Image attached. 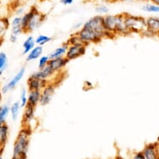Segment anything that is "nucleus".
<instances>
[{"label":"nucleus","mask_w":159,"mask_h":159,"mask_svg":"<svg viewBox=\"0 0 159 159\" xmlns=\"http://www.w3.org/2000/svg\"><path fill=\"white\" fill-rule=\"evenodd\" d=\"M103 25L107 33L113 39L117 36H127L130 33L127 29L124 22V13L118 14H106L103 16Z\"/></svg>","instance_id":"1"},{"label":"nucleus","mask_w":159,"mask_h":159,"mask_svg":"<svg viewBox=\"0 0 159 159\" xmlns=\"http://www.w3.org/2000/svg\"><path fill=\"white\" fill-rule=\"evenodd\" d=\"M22 26L24 34H31L42 25L46 18V14L42 13L37 7H31L28 12L21 16Z\"/></svg>","instance_id":"2"},{"label":"nucleus","mask_w":159,"mask_h":159,"mask_svg":"<svg viewBox=\"0 0 159 159\" xmlns=\"http://www.w3.org/2000/svg\"><path fill=\"white\" fill-rule=\"evenodd\" d=\"M33 129L30 127H23L17 135L13 148V156L27 155L30 144Z\"/></svg>","instance_id":"3"},{"label":"nucleus","mask_w":159,"mask_h":159,"mask_svg":"<svg viewBox=\"0 0 159 159\" xmlns=\"http://www.w3.org/2000/svg\"><path fill=\"white\" fill-rule=\"evenodd\" d=\"M124 22L127 29L131 34H143L146 30V18L124 13Z\"/></svg>","instance_id":"4"},{"label":"nucleus","mask_w":159,"mask_h":159,"mask_svg":"<svg viewBox=\"0 0 159 159\" xmlns=\"http://www.w3.org/2000/svg\"><path fill=\"white\" fill-rule=\"evenodd\" d=\"M83 26L91 29L98 34H99L103 39H113V37L109 33H107L105 29L104 25H103V16L98 15V14L93 16L91 18H89V20H87L85 23H84Z\"/></svg>","instance_id":"5"},{"label":"nucleus","mask_w":159,"mask_h":159,"mask_svg":"<svg viewBox=\"0 0 159 159\" xmlns=\"http://www.w3.org/2000/svg\"><path fill=\"white\" fill-rule=\"evenodd\" d=\"M76 33L81 40L82 43L86 45L87 47L90 44H98L99 43H101L103 40V39L99 34L84 26Z\"/></svg>","instance_id":"6"},{"label":"nucleus","mask_w":159,"mask_h":159,"mask_svg":"<svg viewBox=\"0 0 159 159\" xmlns=\"http://www.w3.org/2000/svg\"><path fill=\"white\" fill-rule=\"evenodd\" d=\"M58 85L54 82L50 81L46 87L41 90L40 94V100H39V105L42 107H45L51 102L52 97L54 95L56 88Z\"/></svg>","instance_id":"7"},{"label":"nucleus","mask_w":159,"mask_h":159,"mask_svg":"<svg viewBox=\"0 0 159 159\" xmlns=\"http://www.w3.org/2000/svg\"><path fill=\"white\" fill-rule=\"evenodd\" d=\"M25 73H26V68L24 67H22L16 73V74L13 76V78H11L10 80L3 85L1 89V91H2V93L6 94L8 93V92L12 91L13 89H15L17 85H18L21 80L24 78V75H25Z\"/></svg>","instance_id":"8"},{"label":"nucleus","mask_w":159,"mask_h":159,"mask_svg":"<svg viewBox=\"0 0 159 159\" xmlns=\"http://www.w3.org/2000/svg\"><path fill=\"white\" fill-rule=\"evenodd\" d=\"M68 49L65 57L69 61L75 60L78 57H83L85 55L87 51V46L84 43H78L74 45H68Z\"/></svg>","instance_id":"9"},{"label":"nucleus","mask_w":159,"mask_h":159,"mask_svg":"<svg viewBox=\"0 0 159 159\" xmlns=\"http://www.w3.org/2000/svg\"><path fill=\"white\" fill-rule=\"evenodd\" d=\"M159 34V18L148 17L146 18V30L143 33V36L154 37Z\"/></svg>","instance_id":"10"},{"label":"nucleus","mask_w":159,"mask_h":159,"mask_svg":"<svg viewBox=\"0 0 159 159\" xmlns=\"http://www.w3.org/2000/svg\"><path fill=\"white\" fill-rule=\"evenodd\" d=\"M31 75L34 77V78H39V79H44V80H48V81H52L53 78L57 75V73H55L53 69L48 64L47 66H45L44 68L39 69L36 72H34Z\"/></svg>","instance_id":"11"},{"label":"nucleus","mask_w":159,"mask_h":159,"mask_svg":"<svg viewBox=\"0 0 159 159\" xmlns=\"http://www.w3.org/2000/svg\"><path fill=\"white\" fill-rule=\"evenodd\" d=\"M70 61L68 60L66 57H57V58H52L50 59L48 65L53 69L56 73H59L63 72V70L65 69V68L68 65V63Z\"/></svg>","instance_id":"12"},{"label":"nucleus","mask_w":159,"mask_h":159,"mask_svg":"<svg viewBox=\"0 0 159 159\" xmlns=\"http://www.w3.org/2000/svg\"><path fill=\"white\" fill-rule=\"evenodd\" d=\"M50 81L44 80V79H39V78H34L32 75L29 76V78L27 80V86H28V91L30 90H42L44 87L48 85Z\"/></svg>","instance_id":"13"},{"label":"nucleus","mask_w":159,"mask_h":159,"mask_svg":"<svg viewBox=\"0 0 159 159\" xmlns=\"http://www.w3.org/2000/svg\"><path fill=\"white\" fill-rule=\"evenodd\" d=\"M35 108L36 107H33L29 104H27L24 107L23 117H22V126L23 127H30V123L34 120Z\"/></svg>","instance_id":"14"},{"label":"nucleus","mask_w":159,"mask_h":159,"mask_svg":"<svg viewBox=\"0 0 159 159\" xmlns=\"http://www.w3.org/2000/svg\"><path fill=\"white\" fill-rule=\"evenodd\" d=\"M145 159H159V150L157 143H149L142 151Z\"/></svg>","instance_id":"15"},{"label":"nucleus","mask_w":159,"mask_h":159,"mask_svg":"<svg viewBox=\"0 0 159 159\" xmlns=\"http://www.w3.org/2000/svg\"><path fill=\"white\" fill-rule=\"evenodd\" d=\"M11 34H14L16 36H19L20 34H24L23 26H22L21 16H15L12 18L10 22Z\"/></svg>","instance_id":"16"},{"label":"nucleus","mask_w":159,"mask_h":159,"mask_svg":"<svg viewBox=\"0 0 159 159\" xmlns=\"http://www.w3.org/2000/svg\"><path fill=\"white\" fill-rule=\"evenodd\" d=\"M10 28V22L7 17H0V43H3L5 39L8 29Z\"/></svg>","instance_id":"17"},{"label":"nucleus","mask_w":159,"mask_h":159,"mask_svg":"<svg viewBox=\"0 0 159 159\" xmlns=\"http://www.w3.org/2000/svg\"><path fill=\"white\" fill-rule=\"evenodd\" d=\"M40 90H30L28 91V104L31 105L33 107H37L39 105V100H40Z\"/></svg>","instance_id":"18"},{"label":"nucleus","mask_w":159,"mask_h":159,"mask_svg":"<svg viewBox=\"0 0 159 159\" xmlns=\"http://www.w3.org/2000/svg\"><path fill=\"white\" fill-rule=\"evenodd\" d=\"M43 52V46H39L36 45L30 52L27 54L26 61L27 62H31L39 59V57H41Z\"/></svg>","instance_id":"19"},{"label":"nucleus","mask_w":159,"mask_h":159,"mask_svg":"<svg viewBox=\"0 0 159 159\" xmlns=\"http://www.w3.org/2000/svg\"><path fill=\"white\" fill-rule=\"evenodd\" d=\"M8 133H9V127L6 123L0 125V148H4L8 139Z\"/></svg>","instance_id":"20"},{"label":"nucleus","mask_w":159,"mask_h":159,"mask_svg":"<svg viewBox=\"0 0 159 159\" xmlns=\"http://www.w3.org/2000/svg\"><path fill=\"white\" fill-rule=\"evenodd\" d=\"M36 46L35 38L33 35H29L23 43V55L28 54Z\"/></svg>","instance_id":"21"},{"label":"nucleus","mask_w":159,"mask_h":159,"mask_svg":"<svg viewBox=\"0 0 159 159\" xmlns=\"http://www.w3.org/2000/svg\"><path fill=\"white\" fill-rule=\"evenodd\" d=\"M68 47V44H67L66 43H64L63 44H62L61 46H59V47H57V48H55V49L50 52L49 55H48L50 57V59L57 58V57H65Z\"/></svg>","instance_id":"22"},{"label":"nucleus","mask_w":159,"mask_h":159,"mask_svg":"<svg viewBox=\"0 0 159 159\" xmlns=\"http://www.w3.org/2000/svg\"><path fill=\"white\" fill-rule=\"evenodd\" d=\"M10 115V106L3 104L0 106V125L6 123V120Z\"/></svg>","instance_id":"23"},{"label":"nucleus","mask_w":159,"mask_h":159,"mask_svg":"<svg viewBox=\"0 0 159 159\" xmlns=\"http://www.w3.org/2000/svg\"><path fill=\"white\" fill-rule=\"evenodd\" d=\"M20 110H21V105H20L19 101L14 102L10 106V115L13 121H17V119L19 117Z\"/></svg>","instance_id":"24"},{"label":"nucleus","mask_w":159,"mask_h":159,"mask_svg":"<svg viewBox=\"0 0 159 159\" xmlns=\"http://www.w3.org/2000/svg\"><path fill=\"white\" fill-rule=\"evenodd\" d=\"M8 58L7 53L0 52V75H2L8 68Z\"/></svg>","instance_id":"25"},{"label":"nucleus","mask_w":159,"mask_h":159,"mask_svg":"<svg viewBox=\"0 0 159 159\" xmlns=\"http://www.w3.org/2000/svg\"><path fill=\"white\" fill-rule=\"evenodd\" d=\"M51 41H52V38L45 34H39L35 38L36 45H39V46H44L45 44H47Z\"/></svg>","instance_id":"26"},{"label":"nucleus","mask_w":159,"mask_h":159,"mask_svg":"<svg viewBox=\"0 0 159 159\" xmlns=\"http://www.w3.org/2000/svg\"><path fill=\"white\" fill-rule=\"evenodd\" d=\"M142 9L147 13H159V6H157L153 3H146L142 7Z\"/></svg>","instance_id":"27"},{"label":"nucleus","mask_w":159,"mask_h":159,"mask_svg":"<svg viewBox=\"0 0 159 159\" xmlns=\"http://www.w3.org/2000/svg\"><path fill=\"white\" fill-rule=\"evenodd\" d=\"M49 60L50 57L48 55H42L38 60V68H39V69H41V68H44L45 66H47L49 63Z\"/></svg>","instance_id":"28"},{"label":"nucleus","mask_w":159,"mask_h":159,"mask_svg":"<svg viewBox=\"0 0 159 159\" xmlns=\"http://www.w3.org/2000/svg\"><path fill=\"white\" fill-rule=\"evenodd\" d=\"M19 102L21 105V107H24L28 104V92L25 89H23L20 92V96H19Z\"/></svg>","instance_id":"29"},{"label":"nucleus","mask_w":159,"mask_h":159,"mask_svg":"<svg viewBox=\"0 0 159 159\" xmlns=\"http://www.w3.org/2000/svg\"><path fill=\"white\" fill-rule=\"evenodd\" d=\"M66 43L68 45H74L78 44V43H82V42L81 40H80V39H79L78 35L77 34V33H75V34H73L69 38H68Z\"/></svg>","instance_id":"30"},{"label":"nucleus","mask_w":159,"mask_h":159,"mask_svg":"<svg viewBox=\"0 0 159 159\" xmlns=\"http://www.w3.org/2000/svg\"><path fill=\"white\" fill-rule=\"evenodd\" d=\"M95 11L97 12V13H98V15L104 16L108 13L109 9H108V7L104 5V4H98V5L96 6Z\"/></svg>","instance_id":"31"},{"label":"nucleus","mask_w":159,"mask_h":159,"mask_svg":"<svg viewBox=\"0 0 159 159\" xmlns=\"http://www.w3.org/2000/svg\"><path fill=\"white\" fill-rule=\"evenodd\" d=\"M132 159H145L143 154L142 152H136V153L133 154V158Z\"/></svg>","instance_id":"32"},{"label":"nucleus","mask_w":159,"mask_h":159,"mask_svg":"<svg viewBox=\"0 0 159 159\" xmlns=\"http://www.w3.org/2000/svg\"><path fill=\"white\" fill-rule=\"evenodd\" d=\"M60 3L64 6H69L74 3V0H60Z\"/></svg>","instance_id":"33"},{"label":"nucleus","mask_w":159,"mask_h":159,"mask_svg":"<svg viewBox=\"0 0 159 159\" xmlns=\"http://www.w3.org/2000/svg\"><path fill=\"white\" fill-rule=\"evenodd\" d=\"M18 37L14 35V34H9V41H10L11 43H15L18 41Z\"/></svg>","instance_id":"34"},{"label":"nucleus","mask_w":159,"mask_h":159,"mask_svg":"<svg viewBox=\"0 0 159 159\" xmlns=\"http://www.w3.org/2000/svg\"><path fill=\"white\" fill-rule=\"evenodd\" d=\"M24 13H25L24 8L23 7H20V8H18V10L16 11V16H22Z\"/></svg>","instance_id":"35"},{"label":"nucleus","mask_w":159,"mask_h":159,"mask_svg":"<svg viewBox=\"0 0 159 159\" xmlns=\"http://www.w3.org/2000/svg\"><path fill=\"white\" fill-rule=\"evenodd\" d=\"M12 159H28L27 155H21V156H13Z\"/></svg>","instance_id":"36"},{"label":"nucleus","mask_w":159,"mask_h":159,"mask_svg":"<svg viewBox=\"0 0 159 159\" xmlns=\"http://www.w3.org/2000/svg\"><path fill=\"white\" fill-rule=\"evenodd\" d=\"M3 151L4 148H0V159H3Z\"/></svg>","instance_id":"37"},{"label":"nucleus","mask_w":159,"mask_h":159,"mask_svg":"<svg viewBox=\"0 0 159 159\" xmlns=\"http://www.w3.org/2000/svg\"><path fill=\"white\" fill-rule=\"evenodd\" d=\"M151 3H153L155 5L157 6H159V0H149Z\"/></svg>","instance_id":"38"},{"label":"nucleus","mask_w":159,"mask_h":159,"mask_svg":"<svg viewBox=\"0 0 159 159\" xmlns=\"http://www.w3.org/2000/svg\"><path fill=\"white\" fill-rule=\"evenodd\" d=\"M112 1H117V2H132L133 0H112Z\"/></svg>","instance_id":"39"},{"label":"nucleus","mask_w":159,"mask_h":159,"mask_svg":"<svg viewBox=\"0 0 159 159\" xmlns=\"http://www.w3.org/2000/svg\"><path fill=\"white\" fill-rule=\"evenodd\" d=\"M115 159H125V158H123V157L121 156V155H119V154H117V156L115 157Z\"/></svg>","instance_id":"40"},{"label":"nucleus","mask_w":159,"mask_h":159,"mask_svg":"<svg viewBox=\"0 0 159 159\" xmlns=\"http://www.w3.org/2000/svg\"><path fill=\"white\" fill-rule=\"evenodd\" d=\"M137 1H142V2H147V1H149V0H137Z\"/></svg>","instance_id":"41"},{"label":"nucleus","mask_w":159,"mask_h":159,"mask_svg":"<svg viewBox=\"0 0 159 159\" xmlns=\"http://www.w3.org/2000/svg\"><path fill=\"white\" fill-rule=\"evenodd\" d=\"M1 44H2V43H0V45H1Z\"/></svg>","instance_id":"42"},{"label":"nucleus","mask_w":159,"mask_h":159,"mask_svg":"<svg viewBox=\"0 0 159 159\" xmlns=\"http://www.w3.org/2000/svg\"><path fill=\"white\" fill-rule=\"evenodd\" d=\"M157 36H158V37H159V34H158V35H157Z\"/></svg>","instance_id":"43"}]
</instances>
